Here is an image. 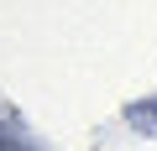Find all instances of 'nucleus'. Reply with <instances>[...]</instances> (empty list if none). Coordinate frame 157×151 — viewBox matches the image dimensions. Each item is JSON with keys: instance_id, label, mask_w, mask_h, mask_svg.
Masks as SVG:
<instances>
[{"instance_id": "obj_1", "label": "nucleus", "mask_w": 157, "mask_h": 151, "mask_svg": "<svg viewBox=\"0 0 157 151\" xmlns=\"http://www.w3.org/2000/svg\"><path fill=\"white\" fill-rule=\"evenodd\" d=\"M0 151H26V146H21L16 135H6V130H0Z\"/></svg>"}]
</instances>
